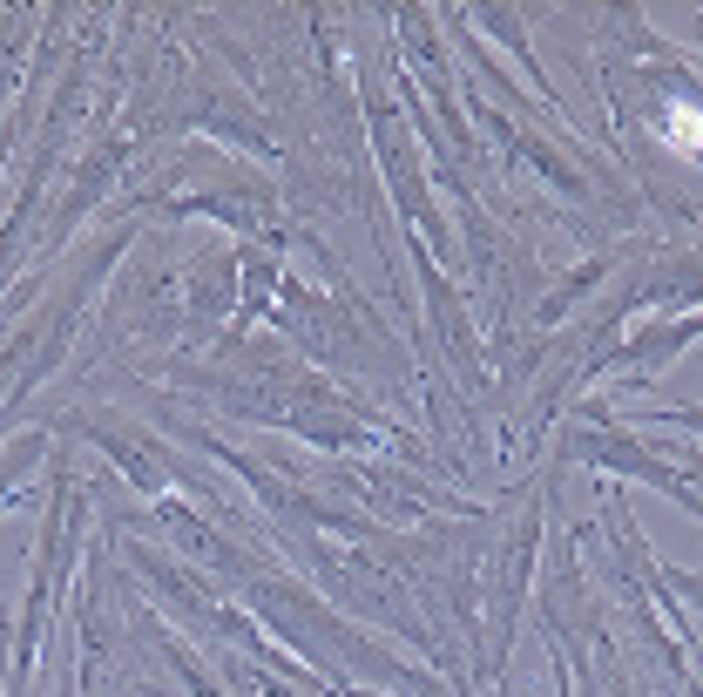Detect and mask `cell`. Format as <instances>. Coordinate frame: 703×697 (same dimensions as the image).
Listing matches in <instances>:
<instances>
[{
    "mask_svg": "<svg viewBox=\"0 0 703 697\" xmlns=\"http://www.w3.org/2000/svg\"><path fill=\"white\" fill-rule=\"evenodd\" d=\"M663 136L683 143V149H697L703 143V116H697V109H670V116H663Z\"/></svg>",
    "mask_w": 703,
    "mask_h": 697,
    "instance_id": "obj_1",
    "label": "cell"
}]
</instances>
